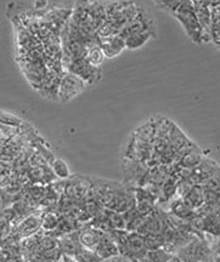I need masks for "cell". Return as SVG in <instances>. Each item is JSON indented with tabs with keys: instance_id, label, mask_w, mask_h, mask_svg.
<instances>
[{
	"instance_id": "9a60e30c",
	"label": "cell",
	"mask_w": 220,
	"mask_h": 262,
	"mask_svg": "<svg viewBox=\"0 0 220 262\" xmlns=\"http://www.w3.org/2000/svg\"><path fill=\"white\" fill-rule=\"evenodd\" d=\"M94 251L103 258V260H106L108 257L116 256V255L119 254V249H118L116 242L110 237L108 233L104 235V238L101 239V242L98 243Z\"/></svg>"
},
{
	"instance_id": "d6986e66",
	"label": "cell",
	"mask_w": 220,
	"mask_h": 262,
	"mask_svg": "<svg viewBox=\"0 0 220 262\" xmlns=\"http://www.w3.org/2000/svg\"><path fill=\"white\" fill-rule=\"evenodd\" d=\"M105 57L106 56H105L104 51L101 50L100 45H98V40L90 42V44L88 45L87 56H85V58H87L91 64L95 66V67H98V66L104 62Z\"/></svg>"
},
{
	"instance_id": "6da1fadb",
	"label": "cell",
	"mask_w": 220,
	"mask_h": 262,
	"mask_svg": "<svg viewBox=\"0 0 220 262\" xmlns=\"http://www.w3.org/2000/svg\"><path fill=\"white\" fill-rule=\"evenodd\" d=\"M174 17L179 21V24L185 29L186 35L196 44H203V42L212 41L211 37L203 32L199 25L193 8V2H180L178 9L173 14Z\"/></svg>"
},
{
	"instance_id": "5b68a950",
	"label": "cell",
	"mask_w": 220,
	"mask_h": 262,
	"mask_svg": "<svg viewBox=\"0 0 220 262\" xmlns=\"http://www.w3.org/2000/svg\"><path fill=\"white\" fill-rule=\"evenodd\" d=\"M85 84L81 78L72 73H64L62 74L60 85H58L57 91V98L61 101H68L78 94H81L84 90Z\"/></svg>"
},
{
	"instance_id": "3957f363",
	"label": "cell",
	"mask_w": 220,
	"mask_h": 262,
	"mask_svg": "<svg viewBox=\"0 0 220 262\" xmlns=\"http://www.w3.org/2000/svg\"><path fill=\"white\" fill-rule=\"evenodd\" d=\"M68 73H72L81 78L85 84H94L100 80L101 72L98 67H95L87 58H75L66 66Z\"/></svg>"
},
{
	"instance_id": "8fae6325",
	"label": "cell",
	"mask_w": 220,
	"mask_h": 262,
	"mask_svg": "<svg viewBox=\"0 0 220 262\" xmlns=\"http://www.w3.org/2000/svg\"><path fill=\"white\" fill-rule=\"evenodd\" d=\"M105 234H106V232L101 231L98 228L91 227L89 225H85L79 229V241L82 245H83V248L95 250Z\"/></svg>"
},
{
	"instance_id": "f1b7e54d",
	"label": "cell",
	"mask_w": 220,
	"mask_h": 262,
	"mask_svg": "<svg viewBox=\"0 0 220 262\" xmlns=\"http://www.w3.org/2000/svg\"><path fill=\"white\" fill-rule=\"evenodd\" d=\"M168 262H182V261H180V260H179V258H178V257H176V256H175V255H174V256H173L172 258H170V260H169Z\"/></svg>"
},
{
	"instance_id": "d4e9b609",
	"label": "cell",
	"mask_w": 220,
	"mask_h": 262,
	"mask_svg": "<svg viewBox=\"0 0 220 262\" xmlns=\"http://www.w3.org/2000/svg\"><path fill=\"white\" fill-rule=\"evenodd\" d=\"M104 262H133V261H131L129 257L124 256L122 254H118L116 256L106 258V260H104Z\"/></svg>"
},
{
	"instance_id": "e0dca14e",
	"label": "cell",
	"mask_w": 220,
	"mask_h": 262,
	"mask_svg": "<svg viewBox=\"0 0 220 262\" xmlns=\"http://www.w3.org/2000/svg\"><path fill=\"white\" fill-rule=\"evenodd\" d=\"M212 6V24L211 38L214 44L220 42V2H211Z\"/></svg>"
},
{
	"instance_id": "2e32d148",
	"label": "cell",
	"mask_w": 220,
	"mask_h": 262,
	"mask_svg": "<svg viewBox=\"0 0 220 262\" xmlns=\"http://www.w3.org/2000/svg\"><path fill=\"white\" fill-rule=\"evenodd\" d=\"M123 216H124V221H126V231L128 232L139 231V228L141 227V225H143L144 220H145V217H144V216L136 210V208H133L130 209L129 211L124 212Z\"/></svg>"
},
{
	"instance_id": "5bb4252c",
	"label": "cell",
	"mask_w": 220,
	"mask_h": 262,
	"mask_svg": "<svg viewBox=\"0 0 220 262\" xmlns=\"http://www.w3.org/2000/svg\"><path fill=\"white\" fill-rule=\"evenodd\" d=\"M183 201L186 205L190 206L192 210L197 211L201 206L205 204V193H203L202 185H193L191 188L186 192L183 196Z\"/></svg>"
},
{
	"instance_id": "603a6c76",
	"label": "cell",
	"mask_w": 220,
	"mask_h": 262,
	"mask_svg": "<svg viewBox=\"0 0 220 262\" xmlns=\"http://www.w3.org/2000/svg\"><path fill=\"white\" fill-rule=\"evenodd\" d=\"M77 262H104L98 255L94 250L83 248L82 250L73 257Z\"/></svg>"
},
{
	"instance_id": "9c48e42d",
	"label": "cell",
	"mask_w": 220,
	"mask_h": 262,
	"mask_svg": "<svg viewBox=\"0 0 220 262\" xmlns=\"http://www.w3.org/2000/svg\"><path fill=\"white\" fill-rule=\"evenodd\" d=\"M58 249H60L61 254L66 256L74 257L79 251L83 249L79 241V229L78 231L72 232L70 234H66L64 237L58 238Z\"/></svg>"
},
{
	"instance_id": "ac0fdd59",
	"label": "cell",
	"mask_w": 220,
	"mask_h": 262,
	"mask_svg": "<svg viewBox=\"0 0 220 262\" xmlns=\"http://www.w3.org/2000/svg\"><path fill=\"white\" fill-rule=\"evenodd\" d=\"M152 37H155V33L150 31L136 33V34L130 35L126 39V48L130 49V50H136V49L144 47Z\"/></svg>"
},
{
	"instance_id": "ffe728a7",
	"label": "cell",
	"mask_w": 220,
	"mask_h": 262,
	"mask_svg": "<svg viewBox=\"0 0 220 262\" xmlns=\"http://www.w3.org/2000/svg\"><path fill=\"white\" fill-rule=\"evenodd\" d=\"M61 216L54 211H44L42 214V229L45 233H51L60 224Z\"/></svg>"
},
{
	"instance_id": "4fadbf2b",
	"label": "cell",
	"mask_w": 220,
	"mask_h": 262,
	"mask_svg": "<svg viewBox=\"0 0 220 262\" xmlns=\"http://www.w3.org/2000/svg\"><path fill=\"white\" fill-rule=\"evenodd\" d=\"M164 211L169 212V214L174 215L175 217L186 221L192 220V219L197 215V212L195 210H192L190 206L186 205L183 199L179 198V196H175V198L172 199V201L167 204V208L164 209Z\"/></svg>"
},
{
	"instance_id": "44dd1931",
	"label": "cell",
	"mask_w": 220,
	"mask_h": 262,
	"mask_svg": "<svg viewBox=\"0 0 220 262\" xmlns=\"http://www.w3.org/2000/svg\"><path fill=\"white\" fill-rule=\"evenodd\" d=\"M50 168L52 170V172H54V175L58 179L67 180L71 178V172H70V169H68L67 164L60 158L52 159Z\"/></svg>"
},
{
	"instance_id": "7402d4cb",
	"label": "cell",
	"mask_w": 220,
	"mask_h": 262,
	"mask_svg": "<svg viewBox=\"0 0 220 262\" xmlns=\"http://www.w3.org/2000/svg\"><path fill=\"white\" fill-rule=\"evenodd\" d=\"M144 241H145V247L147 251L157 250V249H162L166 245V239L162 234H149L144 235Z\"/></svg>"
},
{
	"instance_id": "ba28073f",
	"label": "cell",
	"mask_w": 220,
	"mask_h": 262,
	"mask_svg": "<svg viewBox=\"0 0 220 262\" xmlns=\"http://www.w3.org/2000/svg\"><path fill=\"white\" fill-rule=\"evenodd\" d=\"M42 229V215H29L24 220L16 225L15 235L18 238H28L31 235L38 233Z\"/></svg>"
},
{
	"instance_id": "4316f807",
	"label": "cell",
	"mask_w": 220,
	"mask_h": 262,
	"mask_svg": "<svg viewBox=\"0 0 220 262\" xmlns=\"http://www.w3.org/2000/svg\"><path fill=\"white\" fill-rule=\"evenodd\" d=\"M61 262H77V261H75L73 257H71V256H66V255H62Z\"/></svg>"
},
{
	"instance_id": "8992f818",
	"label": "cell",
	"mask_w": 220,
	"mask_h": 262,
	"mask_svg": "<svg viewBox=\"0 0 220 262\" xmlns=\"http://www.w3.org/2000/svg\"><path fill=\"white\" fill-rule=\"evenodd\" d=\"M220 170V165L214 159L206 157L196 168L190 170V181L193 185H205L209 179L213 178Z\"/></svg>"
},
{
	"instance_id": "277c9868",
	"label": "cell",
	"mask_w": 220,
	"mask_h": 262,
	"mask_svg": "<svg viewBox=\"0 0 220 262\" xmlns=\"http://www.w3.org/2000/svg\"><path fill=\"white\" fill-rule=\"evenodd\" d=\"M145 31L155 33V25H153L152 16L147 12V10H145L141 6L139 10V14L135 16V18L131 19L126 27L121 29L119 35L124 39H127L128 37H130V35H134L136 34V33H141Z\"/></svg>"
},
{
	"instance_id": "30bf717a",
	"label": "cell",
	"mask_w": 220,
	"mask_h": 262,
	"mask_svg": "<svg viewBox=\"0 0 220 262\" xmlns=\"http://www.w3.org/2000/svg\"><path fill=\"white\" fill-rule=\"evenodd\" d=\"M98 45L106 57H116L126 49V39L119 34L108 38H98Z\"/></svg>"
},
{
	"instance_id": "484cf974",
	"label": "cell",
	"mask_w": 220,
	"mask_h": 262,
	"mask_svg": "<svg viewBox=\"0 0 220 262\" xmlns=\"http://www.w3.org/2000/svg\"><path fill=\"white\" fill-rule=\"evenodd\" d=\"M213 254L220 255V237L218 238V241H216L214 248H213Z\"/></svg>"
},
{
	"instance_id": "cb8c5ba5",
	"label": "cell",
	"mask_w": 220,
	"mask_h": 262,
	"mask_svg": "<svg viewBox=\"0 0 220 262\" xmlns=\"http://www.w3.org/2000/svg\"><path fill=\"white\" fill-rule=\"evenodd\" d=\"M203 186V189L207 192H212L214 194L220 195V170L211 178Z\"/></svg>"
},
{
	"instance_id": "7c38bea8",
	"label": "cell",
	"mask_w": 220,
	"mask_h": 262,
	"mask_svg": "<svg viewBox=\"0 0 220 262\" xmlns=\"http://www.w3.org/2000/svg\"><path fill=\"white\" fill-rule=\"evenodd\" d=\"M195 14L199 25L208 37H211V24H212V6L211 2H193ZM212 39V38H211Z\"/></svg>"
},
{
	"instance_id": "7a4b0ae2",
	"label": "cell",
	"mask_w": 220,
	"mask_h": 262,
	"mask_svg": "<svg viewBox=\"0 0 220 262\" xmlns=\"http://www.w3.org/2000/svg\"><path fill=\"white\" fill-rule=\"evenodd\" d=\"M182 262H212L213 249L207 238L195 237L175 253Z\"/></svg>"
},
{
	"instance_id": "52a82bcc",
	"label": "cell",
	"mask_w": 220,
	"mask_h": 262,
	"mask_svg": "<svg viewBox=\"0 0 220 262\" xmlns=\"http://www.w3.org/2000/svg\"><path fill=\"white\" fill-rule=\"evenodd\" d=\"M205 158L206 156L205 153H203V150L193 143L191 147H189V148L179 157L178 160L175 162V165L183 169L192 170Z\"/></svg>"
},
{
	"instance_id": "83f0119b",
	"label": "cell",
	"mask_w": 220,
	"mask_h": 262,
	"mask_svg": "<svg viewBox=\"0 0 220 262\" xmlns=\"http://www.w3.org/2000/svg\"><path fill=\"white\" fill-rule=\"evenodd\" d=\"M212 262H220V255L213 254V261Z\"/></svg>"
}]
</instances>
